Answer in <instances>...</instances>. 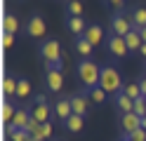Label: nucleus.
Instances as JSON below:
<instances>
[{
	"instance_id": "obj_20",
	"label": "nucleus",
	"mask_w": 146,
	"mask_h": 141,
	"mask_svg": "<svg viewBox=\"0 0 146 141\" xmlns=\"http://www.w3.org/2000/svg\"><path fill=\"white\" fill-rule=\"evenodd\" d=\"M31 97V80L29 78H19V87H17V101H26Z\"/></svg>"
},
{
	"instance_id": "obj_29",
	"label": "nucleus",
	"mask_w": 146,
	"mask_h": 141,
	"mask_svg": "<svg viewBox=\"0 0 146 141\" xmlns=\"http://www.w3.org/2000/svg\"><path fill=\"white\" fill-rule=\"evenodd\" d=\"M134 113H137L139 118H146V99H144V97H139V99L134 101Z\"/></svg>"
},
{
	"instance_id": "obj_18",
	"label": "nucleus",
	"mask_w": 146,
	"mask_h": 141,
	"mask_svg": "<svg viewBox=\"0 0 146 141\" xmlns=\"http://www.w3.org/2000/svg\"><path fill=\"white\" fill-rule=\"evenodd\" d=\"M125 42H127V50H130V52H139L141 45H144V40H141V35H139V31H137V28H134L132 33L125 35Z\"/></svg>"
},
{
	"instance_id": "obj_11",
	"label": "nucleus",
	"mask_w": 146,
	"mask_h": 141,
	"mask_svg": "<svg viewBox=\"0 0 146 141\" xmlns=\"http://www.w3.org/2000/svg\"><path fill=\"white\" fill-rule=\"evenodd\" d=\"M54 115H57V120L66 122L71 115H73V108H71V97H61L57 103H54Z\"/></svg>"
},
{
	"instance_id": "obj_10",
	"label": "nucleus",
	"mask_w": 146,
	"mask_h": 141,
	"mask_svg": "<svg viewBox=\"0 0 146 141\" xmlns=\"http://www.w3.org/2000/svg\"><path fill=\"white\" fill-rule=\"evenodd\" d=\"M45 31H47V26H45V19L40 14H33L29 19V26H26V33H29L31 38H42Z\"/></svg>"
},
{
	"instance_id": "obj_19",
	"label": "nucleus",
	"mask_w": 146,
	"mask_h": 141,
	"mask_svg": "<svg viewBox=\"0 0 146 141\" xmlns=\"http://www.w3.org/2000/svg\"><path fill=\"white\" fill-rule=\"evenodd\" d=\"M17 31H19V19H17L14 14H5L3 17V33L14 35Z\"/></svg>"
},
{
	"instance_id": "obj_37",
	"label": "nucleus",
	"mask_w": 146,
	"mask_h": 141,
	"mask_svg": "<svg viewBox=\"0 0 146 141\" xmlns=\"http://www.w3.org/2000/svg\"><path fill=\"white\" fill-rule=\"evenodd\" d=\"M144 78H146V64H144Z\"/></svg>"
},
{
	"instance_id": "obj_16",
	"label": "nucleus",
	"mask_w": 146,
	"mask_h": 141,
	"mask_svg": "<svg viewBox=\"0 0 146 141\" xmlns=\"http://www.w3.org/2000/svg\"><path fill=\"white\" fill-rule=\"evenodd\" d=\"M92 50H94V45L90 42L85 35L76 40V52H78L80 56H83V59H92Z\"/></svg>"
},
{
	"instance_id": "obj_26",
	"label": "nucleus",
	"mask_w": 146,
	"mask_h": 141,
	"mask_svg": "<svg viewBox=\"0 0 146 141\" xmlns=\"http://www.w3.org/2000/svg\"><path fill=\"white\" fill-rule=\"evenodd\" d=\"M85 92H87L90 101H92V103H97V106H99V103H104V101H106V97H108V94H106L102 87H94V89H85Z\"/></svg>"
},
{
	"instance_id": "obj_35",
	"label": "nucleus",
	"mask_w": 146,
	"mask_h": 141,
	"mask_svg": "<svg viewBox=\"0 0 146 141\" xmlns=\"http://www.w3.org/2000/svg\"><path fill=\"white\" fill-rule=\"evenodd\" d=\"M139 54H141L144 59H146V45H141V50H139Z\"/></svg>"
},
{
	"instance_id": "obj_39",
	"label": "nucleus",
	"mask_w": 146,
	"mask_h": 141,
	"mask_svg": "<svg viewBox=\"0 0 146 141\" xmlns=\"http://www.w3.org/2000/svg\"><path fill=\"white\" fill-rule=\"evenodd\" d=\"M5 141H12V139H5Z\"/></svg>"
},
{
	"instance_id": "obj_5",
	"label": "nucleus",
	"mask_w": 146,
	"mask_h": 141,
	"mask_svg": "<svg viewBox=\"0 0 146 141\" xmlns=\"http://www.w3.org/2000/svg\"><path fill=\"white\" fill-rule=\"evenodd\" d=\"M45 82H47V89H50V92H59L61 85H64L61 66H57V64H45Z\"/></svg>"
},
{
	"instance_id": "obj_14",
	"label": "nucleus",
	"mask_w": 146,
	"mask_h": 141,
	"mask_svg": "<svg viewBox=\"0 0 146 141\" xmlns=\"http://www.w3.org/2000/svg\"><path fill=\"white\" fill-rule=\"evenodd\" d=\"M31 120H33V118H31V111H29V108H17V115H14V120L10 122V127H12V129H26Z\"/></svg>"
},
{
	"instance_id": "obj_8",
	"label": "nucleus",
	"mask_w": 146,
	"mask_h": 141,
	"mask_svg": "<svg viewBox=\"0 0 146 141\" xmlns=\"http://www.w3.org/2000/svg\"><path fill=\"white\" fill-rule=\"evenodd\" d=\"M106 47H108V52H111L113 59H125V56L130 54L125 38H120V35H108L106 38Z\"/></svg>"
},
{
	"instance_id": "obj_4",
	"label": "nucleus",
	"mask_w": 146,
	"mask_h": 141,
	"mask_svg": "<svg viewBox=\"0 0 146 141\" xmlns=\"http://www.w3.org/2000/svg\"><path fill=\"white\" fill-rule=\"evenodd\" d=\"M40 56H42V61L45 64H57V66H61V45L57 42V40H45L42 45H40Z\"/></svg>"
},
{
	"instance_id": "obj_38",
	"label": "nucleus",
	"mask_w": 146,
	"mask_h": 141,
	"mask_svg": "<svg viewBox=\"0 0 146 141\" xmlns=\"http://www.w3.org/2000/svg\"><path fill=\"white\" fill-rule=\"evenodd\" d=\"M29 141H35V139H33V136H31V139H29Z\"/></svg>"
},
{
	"instance_id": "obj_2",
	"label": "nucleus",
	"mask_w": 146,
	"mask_h": 141,
	"mask_svg": "<svg viewBox=\"0 0 146 141\" xmlns=\"http://www.w3.org/2000/svg\"><path fill=\"white\" fill-rule=\"evenodd\" d=\"M99 87H102L106 94H120L123 87H125V82L120 78V73H118L113 66H102V78H99Z\"/></svg>"
},
{
	"instance_id": "obj_21",
	"label": "nucleus",
	"mask_w": 146,
	"mask_h": 141,
	"mask_svg": "<svg viewBox=\"0 0 146 141\" xmlns=\"http://www.w3.org/2000/svg\"><path fill=\"white\" fill-rule=\"evenodd\" d=\"M130 19H132L134 28H146V7H134Z\"/></svg>"
},
{
	"instance_id": "obj_25",
	"label": "nucleus",
	"mask_w": 146,
	"mask_h": 141,
	"mask_svg": "<svg viewBox=\"0 0 146 141\" xmlns=\"http://www.w3.org/2000/svg\"><path fill=\"white\" fill-rule=\"evenodd\" d=\"M123 92H125L130 99H134V101L139 99V97H144V94H141V85H139V82H125Z\"/></svg>"
},
{
	"instance_id": "obj_24",
	"label": "nucleus",
	"mask_w": 146,
	"mask_h": 141,
	"mask_svg": "<svg viewBox=\"0 0 146 141\" xmlns=\"http://www.w3.org/2000/svg\"><path fill=\"white\" fill-rule=\"evenodd\" d=\"M5 132H7V136H10L12 141H29L31 139V134L26 129H12L10 125H5Z\"/></svg>"
},
{
	"instance_id": "obj_32",
	"label": "nucleus",
	"mask_w": 146,
	"mask_h": 141,
	"mask_svg": "<svg viewBox=\"0 0 146 141\" xmlns=\"http://www.w3.org/2000/svg\"><path fill=\"white\" fill-rule=\"evenodd\" d=\"M40 125H42V122H38V120H31V122H29V127H26V132H29V134L33 136V134H35V132H38V129H40Z\"/></svg>"
},
{
	"instance_id": "obj_30",
	"label": "nucleus",
	"mask_w": 146,
	"mask_h": 141,
	"mask_svg": "<svg viewBox=\"0 0 146 141\" xmlns=\"http://www.w3.org/2000/svg\"><path fill=\"white\" fill-rule=\"evenodd\" d=\"M127 141H146V129H137L134 134L127 136Z\"/></svg>"
},
{
	"instance_id": "obj_27",
	"label": "nucleus",
	"mask_w": 146,
	"mask_h": 141,
	"mask_svg": "<svg viewBox=\"0 0 146 141\" xmlns=\"http://www.w3.org/2000/svg\"><path fill=\"white\" fill-rule=\"evenodd\" d=\"M17 115V108L12 106V101H3V122L5 125H10Z\"/></svg>"
},
{
	"instance_id": "obj_33",
	"label": "nucleus",
	"mask_w": 146,
	"mask_h": 141,
	"mask_svg": "<svg viewBox=\"0 0 146 141\" xmlns=\"http://www.w3.org/2000/svg\"><path fill=\"white\" fill-rule=\"evenodd\" d=\"M104 3H108V5L115 9V12H120V7H123V3H125V0H104Z\"/></svg>"
},
{
	"instance_id": "obj_28",
	"label": "nucleus",
	"mask_w": 146,
	"mask_h": 141,
	"mask_svg": "<svg viewBox=\"0 0 146 141\" xmlns=\"http://www.w3.org/2000/svg\"><path fill=\"white\" fill-rule=\"evenodd\" d=\"M66 12H68V17H83V5H80V0H68Z\"/></svg>"
},
{
	"instance_id": "obj_34",
	"label": "nucleus",
	"mask_w": 146,
	"mask_h": 141,
	"mask_svg": "<svg viewBox=\"0 0 146 141\" xmlns=\"http://www.w3.org/2000/svg\"><path fill=\"white\" fill-rule=\"evenodd\" d=\"M139 31V35H141V40H144V45H146V28H137Z\"/></svg>"
},
{
	"instance_id": "obj_1",
	"label": "nucleus",
	"mask_w": 146,
	"mask_h": 141,
	"mask_svg": "<svg viewBox=\"0 0 146 141\" xmlns=\"http://www.w3.org/2000/svg\"><path fill=\"white\" fill-rule=\"evenodd\" d=\"M78 78L85 85V89H94L99 87V78H102V66L92 59H83L78 64Z\"/></svg>"
},
{
	"instance_id": "obj_23",
	"label": "nucleus",
	"mask_w": 146,
	"mask_h": 141,
	"mask_svg": "<svg viewBox=\"0 0 146 141\" xmlns=\"http://www.w3.org/2000/svg\"><path fill=\"white\" fill-rule=\"evenodd\" d=\"M52 132H54L52 122H42V125H40V129L33 134V139H35V141H47V139L52 136Z\"/></svg>"
},
{
	"instance_id": "obj_9",
	"label": "nucleus",
	"mask_w": 146,
	"mask_h": 141,
	"mask_svg": "<svg viewBox=\"0 0 146 141\" xmlns=\"http://www.w3.org/2000/svg\"><path fill=\"white\" fill-rule=\"evenodd\" d=\"M71 108L76 115H87L90 113V97H87V92H78V94H73L71 97Z\"/></svg>"
},
{
	"instance_id": "obj_12",
	"label": "nucleus",
	"mask_w": 146,
	"mask_h": 141,
	"mask_svg": "<svg viewBox=\"0 0 146 141\" xmlns=\"http://www.w3.org/2000/svg\"><path fill=\"white\" fill-rule=\"evenodd\" d=\"M113 106L120 111V115L123 113H134V99H130L125 92H120V94L113 97Z\"/></svg>"
},
{
	"instance_id": "obj_22",
	"label": "nucleus",
	"mask_w": 146,
	"mask_h": 141,
	"mask_svg": "<svg viewBox=\"0 0 146 141\" xmlns=\"http://www.w3.org/2000/svg\"><path fill=\"white\" fill-rule=\"evenodd\" d=\"M83 125H85V118H83V115H76V113H73V115L64 122V127H66L68 132H80V129H83Z\"/></svg>"
},
{
	"instance_id": "obj_3",
	"label": "nucleus",
	"mask_w": 146,
	"mask_h": 141,
	"mask_svg": "<svg viewBox=\"0 0 146 141\" xmlns=\"http://www.w3.org/2000/svg\"><path fill=\"white\" fill-rule=\"evenodd\" d=\"M54 108H50V101L45 94H35L33 97V103H31V118L38 120V122H50Z\"/></svg>"
},
{
	"instance_id": "obj_31",
	"label": "nucleus",
	"mask_w": 146,
	"mask_h": 141,
	"mask_svg": "<svg viewBox=\"0 0 146 141\" xmlns=\"http://www.w3.org/2000/svg\"><path fill=\"white\" fill-rule=\"evenodd\" d=\"M12 45H14V35L3 33V50H12Z\"/></svg>"
},
{
	"instance_id": "obj_6",
	"label": "nucleus",
	"mask_w": 146,
	"mask_h": 141,
	"mask_svg": "<svg viewBox=\"0 0 146 141\" xmlns=\"http://www.w3.org/2000/svg\"><path fill=\"white\" fill-rule=\"evenodd\" d=\"M132 31H134L132 19L125 17L123 12H115L113 19H111V35H120V38H125L127 33H132Z\"/></svg>"
},
{
	"instance_id": "obj_15",
	"label": "nucleus",
	"mask_w": 146,
	"mask_h": 141,
	"mask_svg": "<svg viewBox=\"0 0 146 141\" xmlns=\"http://www.w3.org/2000/svg\"><path fill=\"white\" fill-rule=\"evenodd\" d=\"M17 87H19V78H17V75H5L3 78V94L7 99L17 97Z\"/></svg>"
},
{
	"instance_id": "obj_17",
	"label": "nucleus",
	"mask_w": 146,
	"mask_h": 141,
	"mask_svg": "<svg viewBox=\"0 0 146 141\" xmlns=\"http://www.w3.org/2000/svg\"><path fill=\"white\" fill-rule=\"evenodd\" d=\"M85 38H87V40L92 42L94 47H97V45H102V40H104V31H102V26L90 24V26H87V31H85Z\"/></svg>"
},
{
	"instance_id": "obj_40",
	"label": "nucleus",
	"mask_w": 146,
	"mask_h": 141,
	"mask_svg": "<svg viewBox=\"0 0 146 141\" xmlns=\"http://www.w3.org/2000/svg\"><path fill=\"white\" fill-rule=\"evenodd\" d=\"M123 141H127V139H123Z\"/></svg>"
},
{
	"instance_id": "obj_13",
	"label": "nucleus",
	"mask_w": 146,
	"mask_h": 141,
	"mask_svg": "<svg viewBox=\"0 0 146 141\" xmlns=\"http://www.w3.org/2000/svg\"><path fill=\"white\" fill-rule=\"evenodd\" d=\"M66 24H68V31L73 35H78V38H83L85 31H87V26H90L83 17H66Z\"/></svg>"
},
{
	"instance_id": "obj_7",
	"label": "nucleus",
	"mask_w": 146,
	"mask_h": 141,
	"mask_svg": "<svg viewBox=\"0 0 146 141\" xmlns=\"http://www.w3.org/2000/svg\"><path fill=\"white\" fill-rule=\"evenodd\" d=\"M118 125H120L123 139H127L130 134H134L137 129H141V118L137 115V113H123L120 120H118Z\"/></svg>"
},
{
	"instance_id": "obj_36",
	"label": "nucleus",
	"mask_w": 146,
	"mask_h": 141,
	"mask_svg": "<svg viewBox=\"0 0 146 141\" xmlns=\"http://www.w3.org/2000/svg\"><path fill=\"white\" fill-rule=\"evenodd\" d=\"M141 129H146V118H141Z\"/></svg>"
}]
</instances>
